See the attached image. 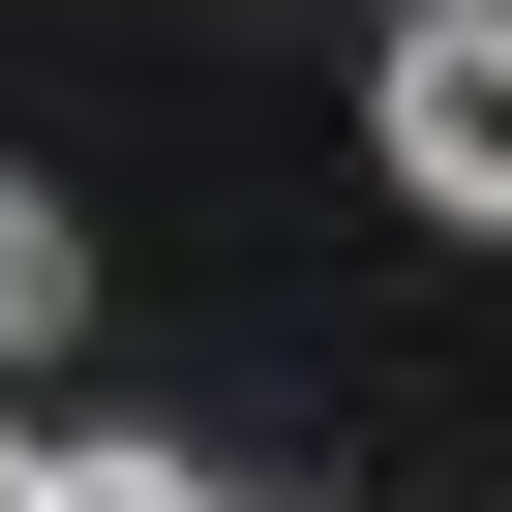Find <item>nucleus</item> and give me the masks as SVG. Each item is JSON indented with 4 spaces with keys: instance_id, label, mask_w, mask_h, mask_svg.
I'll return each instance as SVG.
<instances>
[{
    "instance_id": "f03ea898",
    "label": "nucleus",
    "mask_w": 512,
    "mask_h": 512,
    "mask_svg": "<svg viewBox=\"0 0 512 512\" xmlns=\"http://www.w3.org/2000/svg\"><path fill=\"white\" fill-rule=\"evenodd\" d=\"M61 332H91V241H61L31 181H0V362H61Z\"/></svg>"
},
{
    "instance_id": "f257e3e1",
    "label": "nucleus",
    "mask_w": 512,
    "mask_h": 512,
    "mask_svg": "<svg viewBox=\"0 0 512 512\" xmlns=\"http://www.w3.org/2000/svg\"><path fill=\"white\" fill-rule=\"evenodd\" d=\"M362 151H392L452 241H512V0H422V31L362 61Z\"/></svg>"
},
{
    "instance_id": "7ed1b4c3",
    "label": "nucleus",
    "mask_w": 512,
    "mask_h": 512,
    "mask_svg": "<svg viewBox=\"0 0 512 512\" xmlns=\"http://www.w3.org/2000/svg\"><path fill=\"white\" fill-rule=\"evenodd\" d=\"M31 512H211L181 452H31Z\"/></svg>"
},
{
    "instance_id": "20e7f679",
    "label": "nucleus",
    "mask_w": 512,
    "mask_h": 512,
    "mask_svg": "<svg viewBox=\"0 0 512 512\" xmlns=\"http://www.w3.org/2000/svg\"><path fill=\"white\" fill-rule=\"evenodd\" d=\"M0 512H31V422H0Z\"/></svg>"
}]
</instances>
